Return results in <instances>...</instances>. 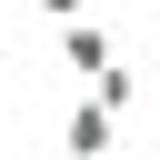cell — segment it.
Wrapping results in <instances>:
<instances>
[{
    "instance_id": "2",
    "label": "cell",
    "mask_w": 160,
    "mask_h": 160,
    "mask_svg": "<svg viewBox=\"0 0 160 160\" xmlns=\"http://www.w3.org/2000/svg\"><path fill=\"white\" fill-rule=\"evenodd\" d=\"M110 60H120V50H110V30H100V20H70V30H60V70H70L80 90H90Z\"/></svg>"
},
{
    "instance_id": "4",
    "label": "cell",
    "mask_w": 160,
    "mask_h": 160,
    "mask_svg": "<svg viewBox=\"0 0 160 160\" xmlns=\"http://www.w3.org/2000/svg\"><path fill=\"white\" fill-rule=\"evenodd\" d=\"M30 10H40V20H60V30H70V20H90V0H30Z\"/></svg>"
},
{
    "instance_id": "1",
    "label": "cell",
    "mask_w": 160,
    "mask_h": 160,
    "mask_svg": "<svg viewBox=\"0 0 160 160\" xmlns=\"http://www.w3.org/2000/svg\"><path fill=\"white\" fill-rule=\"evenodd\" d=\"M110 140H120V120L80 90V100H70V120H60V160H110Z\"/></svg>"
},
{
    "instance_id": "5",
    "label": "cell",
    "mask_w": 160,
    "mask_h": 160,
    "mask_svg": "<svg viewBox=\"0 0 160 160\" xmlns=\"http://www.w3.org/2000/svg\"><path fill=\"white\" fill-rule=\"evenodd\" d=\"M150 160H160V150H150Z\"/></svg>"
},
{
    "instance_id": "3",
    "label": "cell",
    "mask_w": 160,
    "mask_h": 160,
    "mask_svg": "<svg viewBox=\"0 0 160 160\" xmlns=\"http://www.w3.org/2000/svg\"><path fill=\"white\" fill-rule=\"evenodd\" d=\"M90 100H100L110 120H130V110H140V70H130V60H110V70L90 80Z\"/></svg>"
}]
</instances>
